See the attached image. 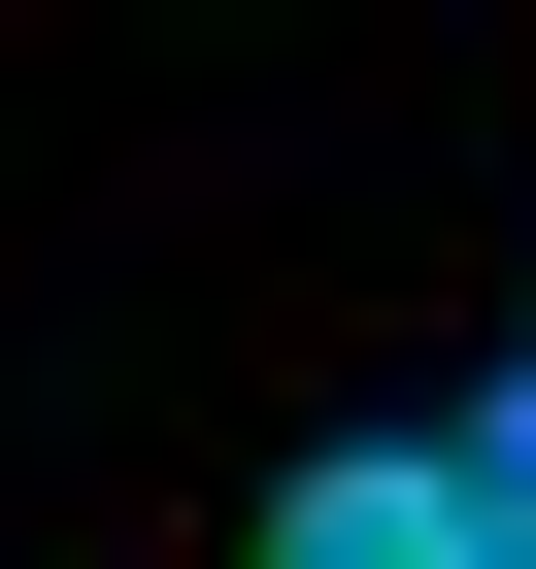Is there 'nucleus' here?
<instances>
[{
  "label": "nucleus",
  "mask_w": 536,
  "mask_h": 569,
  "mask_svg": "<svg viewBox=\"0 0 536 569\" xmlns=\"http://www.w3.org/2000/svg\"><path fill=\"white\" fill-rule=\"evenodd\" d=\"M268 569H469V436H336V469H268Z\"/></svg>",
  "instance_id": "f257e3e1"
},
{
  "label": "nucleus",
  "mask_w": 536,
  "mask_h": 569,
  "mask_svg": "<svg viewBox=\"0 0 536 569\" xmlns=\"http://www.w3.org/2000/svg\"><path fill=\"white\" fill-rule=\"evenodd\" d=\"M469 569H536V469H469Z\"/></svg>",
  "instance_id": "f03ea898"
}]
</instances>
